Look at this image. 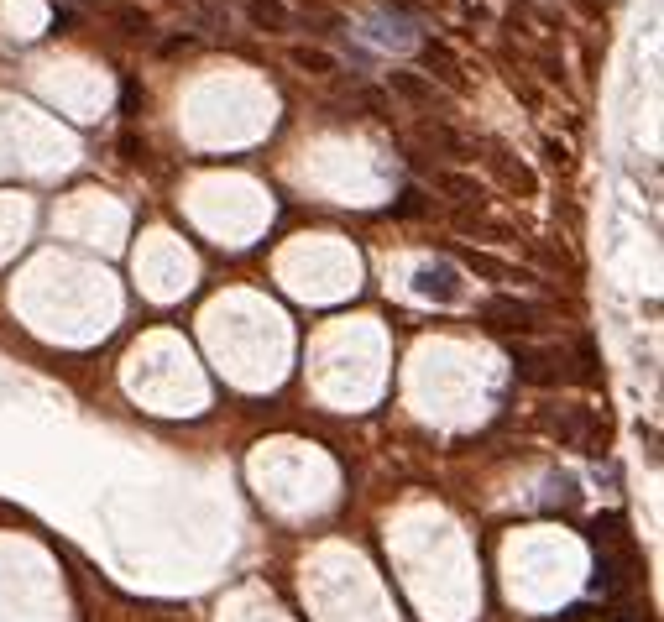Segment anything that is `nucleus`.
Listing matches in <instances>:
<instances>
[{"mask_svg": "<svg viewBox=\"0 0 664 622\" xmlns=\"http://www.w3.org/2000/svg\"><path fill=\"white\" fill-rule=\"evenodd\" d=\"M461 262H466L471 272H482V278H502V283H534V272H523V267H513V262H497V257H487V251H461Z\"/></svg>", "mask_w": 664, "mask_h": 622, "instance_id": "obj_8", "label": "nucleus"}, {"mask_svg": "<svg viewBox=\"0 0 664 622\" xmlns=\"http://www.w3.org/2000/svg\"><path fill=\"white\" fill-rule=\"evenodd\" d=\"M419 58L429 63V68H440V74H434V84H455V79H461V63H455V53L445 48V42H424V48H419Z\"/></svg>", "mask_w": 664, "mask_h": 622, "instance_id": "obj_10", "label": "nucleus"}, {"mask_svg": "<svg viewBox=\"0 0 664 622\" xmlns=\"http://www.w3.org/2000/svg\"><path fill=\"white\" fill-rule=\"evenodd\" d=\"M398 215H419V194H414V189H408V194L398 199Z\"/></svg>", "mask_w": 664, "mask_h": 622, "instance_id": "obj_12", "label": "nucleus"}, {"mask_svg": "<svg viewBox=\"0 0 664 622\" xmlns=\"http://www.w3.org/2000/svg\"><path fill=\"white\" fill-rule=\"evenodd\" d=\"M246 21L262 32H299L304 21L293 6H283V0H246Z\"/></svg>", "mask_w": 664, "mask_h": 622, "instance_id": "obj_4", "label": "nucleus"}, {"mask_svg": "<svg viewBox=\"0 0 664 622\" xmlns=\"http://www.w3.org/2000/svg\"><path fill=\"white\" fill-rule=\"evenodd\" d=\"M414 288H419L424 298H440V304H455V298H461V272H455L450 262H434V267H419V278H414Z\"/></svg>", "mask_w": 664, "mask_h": 622, "instance_id": "obj_5", "label": "nucleus"}, {"mask_svg": "<svg viewBox=\"0 0 664 622\" xmlns=\"http://www.w3.org/2000/svg\"><path fill=\"white\" fill-rule=\"evenodd\" d=\"M414 27H419V21H408V16H398V11H372V16H366V37L382 42V48H387V42L408 48V42H414Z\"/></svg>", "mask_w": 664, "mask_h": 622, "instance_id": "obj_6", "label": "nucleus"}, {"mask_svg": "<svg viewBox=\"0 0 664 622\" xmlns=\"http://www.w3.org/2000/svg\"><path fill=\"white\" fill-rule=\"evenodd\" d=\"M288 58H293V68H304V74H314V79H335L340 74V58L325 53V48H309V42H299Z\"/></svg>", "mask_w": 664, "mask_h": 622, "instance_id": "obj_9", "label": "nucleus"}, {"mask_svg": "<svg viewBox=\"0 0 664 622\" xmlns=\"http://www.w3.org/2000/svg\"><path fill=\"white\" fill-rule=\"evenodd\" d=\"M110 21H116L126 37H147L152 32V16L142 6H110Z\"/></svg>", "mask_w": 664, "mask_h": 622, "instance_id": "obj_11", "label": "nucleus"}, {"mask_svg": "<svg viewBox=\"0 0 664 622\" xmlns=\"http://www.w3.org/2000/svg\"><path fill=\"white\" fill-rule=\"evenodd\" d=\"M434 189L450 194L455 204H482V199H487L482 183H476L471 173H455V168H434Z\"/></svg>", "mask_w": 664, "mask_h": 622, "instance_id": "obj_7", "label": "nucleus"}, {"mask_svg": "<svg viewBox=\"0 0 664 622\" xmlns=\"http://www.w3.org/2000/svg\"><path fill=\"white\" fill-rule=\"evenodd\" d=\"M482 319L497 330H544V309L539 304H523V298H487L482 304Z\"/></svg>", "mask_w": 664, "mask_h": 622, "instance_id": "obj_3", "label": "nucleus"}, {"mask_svg": "<svg viewBox=\"0 0 664 622\" xmlns=\"http://www.w3.org/2000/svg\"><path fill=\"white\" fill-rule=\"evenodd\" d=\"M513 366H518V377L523 382H565V356L555 351V345H513Z\"/></svg>", "mask_w": 664, "mask_h": 622, "instance_id": "obj_2", "label": "nucleus"}, {"mask_svg": "<svg viewBox=\"0 0 664 622\" xmlns=\"http://www.w3.org/2000/svg\"><path fill=\"white\" fill-rule=\"evenodd\" d=\"M387 89H393L403 105H414V110H450L445 89L429 74H419V68H393V74H387Z\"/></svg>", "mask_w": 664, "mask_h": 622, "instance_id": "obj_1", "label": "nucleus"}]
</instances>
